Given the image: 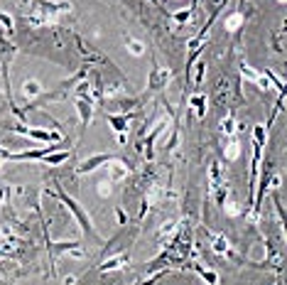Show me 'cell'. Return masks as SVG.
I'll return each instance as SVG.
<instances>
[{
	"mask_svg": "<svg viewBox=\"0 0 287 285\" xmlns=\"http://www.w3.org/2000/svg\"><path fill=\"white\" fill-rule=\"evenodd\" d=\"M128 49H130L133 54H142V42H137V40H128Z\"/></svg>",
	"mask_w": 287,
	"mask_h": 285,
	"instance_id": "cell-16",
	"label": "cell"
},
{
	"mask_svg": "<svg viewBox=\"0 0 287 285\" xmlns=\"http://www.w3.org/2000/svg\"><path fill=\"white\" fill-rule=\"evenodd\" d=\"M110 160H116V155H110V153H103V155H94V157H89V160H83V162H79L76 172H79V175H86V172L96 170L98 165H103V162H110Z\"/></svg>",
	"mask_w": 287,
	"mask_h": 285,
	"instance_id": "cell-3",
	"label": "cell"
},
{
	"mask_svg": "<svg viewBox=\"0 0 287 285\" xmlns=\"http://www.w3.org/2000/svg\"><path fill=\"white\" fill-rule=\"evenodd\" d=\"M110 123V128L116 130L118 135H123V133H128V118L125 116H106Z\"/></svg>",
	"mask_w": 287,
	"mask_h": 285,
	"instance_id": "cell-7",
	"label": "cell"
},
{
	"mask_svg": "<svg viewBox=\"0 0 287 285\" xmlns=\"http://www.w3.org/2000/svg\"><path fill=\"white\" fill-rule=\"evenodd\" d=\"M0 25L8 30V35H10V32H13V17H10V15H5V13H0Z\"/></svg>",
	"mask_w": 287,
	"mask_h": 285,
	"instance_id": "cell-14",
	"label": "cell"
},
{
	"mask_svg": "<svg viewBox=\"0 0 287 285\" xmlns=\"http://www.w3.org/2000/svg\"><path fill=\"white\" fill-rule=\"evenodd\" d=\"M241 22H243V17H241V15H233V17H228V20H226V27H228V30L233 32V30L238 27Z\"/></svg>",
	"mask_w": 287,
	"mask_h": 285,
	"instance_id": "cell-15",
	"label": "cell"
},
{
	"mask_svg": "<svg viewBox=\"0 0 287 285\" xmlns=\"http://www.w3.org/2000/svg\"><path fill=\"white\" fill-rule=\"evenodd\" d=\"M236 128H238V126H236V121H233L231 116H228V118H226V121L221 123V130H223V135H233V133H236Z\"/></svg>",
	"mask_w": 287,
	"mask_h": 285,
	"instance_id": "cell-13",
	"label": "cell"
},
{
	"mask_svg": "<svg viewBox=\"0 0 287 285\" xmlns=\"http://www.w3.org/2000/svg\"><path fill=\"white\" fill-rule=\"evenodd\" d=\"M189 108L196 118H204V113H206V96L204 94H194L189 99Z\"/></svg>",
	"mask_w": 287,
	"mask_h": 285,
	"instance_id": "cell-5",
	"label": "cell"
},
{
	"mask_svg": "<svg viewBox=\"0 0 287 285\" xmlns=\"http://www.w3.org/2000/svg\"><path fill=\"white\" fill-rule=\"evenodd\" d=\"M69 157V150H56V153H49V155L44 157V162L47 165H59V162H64Z\"/></svg>",
	"mask_w": 287,
	"mask_h": 285,
	"instance_id": "cell-10",
	"label": "cell"
},
{
	"mask_svg": "<svg viewBox=\"0 0 287 285\" xmlns=\"http://www.w3.org/2000/svg\"><path fill=\"white\" fill-rule=\"evenodd\" d=\"M172 17H175V22H177V25H187V22H189V17H191V8L177 10V13L172 15Z\"/></svg>",
	"mask_w": 287,
	"mask_h": 285,
	"instance_id": "cell-12",
	"label": "cell"
},
{
	"mask_svg": "<svg viewBox=\"0 0 287 285\" xmlns=\"http://www.w3.org/2000/svg\"><path fill=\"white\" fill-rule=\"evenodd\" d=\"M238 153H241V148H238V145H236V142H233L231 148H228V150H226V155H228V157H236V155H238Z\"/></svg>",
	"mask_w": 287,
	"mask_h": 285,
	"instance_id": "cell-18",
	"label": "cell"
},
{
	"mask_svg": "<svg viewBox=\"0 0 287 285\" xmlns=\"http://www.w3.org/2000/svg\"><path fill=\"white\" fill-rule=\"evenodd\" d=\"M22 91H25V96H30V99H35L37 94H42V84H40V81H35V79H30V81H25V86H22Z\"/></svg>",
	"mask_w": 287,
	"mask_h": 285,
	"instance_id": "cell-9",
	"label": "cell"
},
{
	"mask_svg": "<svg viewBox=\"0 0 287 285\" xmlns=\"http://www.w3.org/2000/svg\"><path fill=\"white\" fill-rule=\"evenodd\" d=\"M17 133H22V135H27L32 140H44V142H56L62 140V135L56 133V130H42V128H25V126H15Z\"/></svg>",
	"mask_w": 287,
	"mask_h": 285,
	"instance_id": "cell-2",
	"label": "cell"
},
{
	"mask_svg": "<svg viewBox=\"0 0 287 285\" xmlns=\"http://www.w3.org/2000/svg\"><path fill=\"white\" fill-rule=\"evenodd\" d=\"M59 200H62V202H64V204L69 207V209H71V214L76 216V221L81 224L83 231H86V234H89L91 239H98V234H96L94 226H91V219H89V214H86V212L81 209V207H79V202H76V200H71V197H69L67 192H62V189H59Z\"/></svg>",
	"mask_w": 287,
	"mask_h": 285,
	"instance_id": "cell-1",
	"label": "cell"
},
{
	"mask_svg": "<svg viewBox=\"0 0 287 285\" xmlns=\"http://www.w3.org/2000/svg\"><path fill=\"white\" fill-rule=\"evenodd\" d=\"M74 283H76V278H74V275H69L67 280H64V285H74Z\"/></svg>",
	"mask_w": 287,
	"mask_h": 285,
	"instance_id": "cell-19",
	"label": "cell"
},
{
	"mask_svg": "<svg viewBox=\"0 0 287 285\" xmlns=\"http://www.w3.org/2000/svg\"><path fill=\"white\" fill-rule=\"evenodd\" d=\"M169 69H164V67H155L152 69V74H150V86L152 89H162L167 81H169Z\"/></svg>",
	"mask_w": 287,
	"mask_h": 285,
	"instance_id": "cell-4",
	"label": "cell"
},
{
	"mask_svg": "<svg viewBox=\"0 0 287 285\" xmlns=\"http://www.w3.org/2000/svg\"><path fill=\"white\" fill-rule=\"evenodd\" d=\"M202 79H204V64L199 62V69H196V74H194V81H196V84H202Z\"/></svg>",
	"mask_w": 287,
	"mask_h": 285,
	"instance_id": "cell-17",
	"label": "cell"
},
{
	"mask_svg": "<svg viewBox=\"0 0 287 285\" xmlns=\"http://www.w3.org/2000/svg\"><path fill=\"white\" fill-rule=\"evenodd\" d=\"M211 248H214L219 256L233 258V253L228 251V241H226V236H221V234H214V236H211Z\"/></svg>",
	"mask_w": 287,
	"mask_h": 285,
	"instance_id": "cell-6",
	"label": "cell"
},
{
	"mask_svg": "<svg viewBox=\"0 0 287 285\" xmlns=\"http://www.w3.org/2000/svg\"><path fill=\"white\" fill-rule=\"evenodd\" d=\"M194 268H196V273H199V275H204V280L209 285H216V283H219V275H216L214 271H206L204 266H194Z\"/></svg>",
	"mask_w": 287,
	"mask_h": 285,
	"instance_id": "cell-11",
	"label": "cell"
},
{
	"mask_svg": "<svg viewBox=\"0 0 287 285\" xmlns=\"http://www.w3.org/2000/svg\"><path fill=\"white\" fill-rule=\"evenodd\" d=\"M125 261H128V256H113L110 261H106V263H101L98 266V271H103V273H108V271H116V268H121Z\"/></svg>",
	"mask_w": 287,
	"mask_h": 285,
	"instance_id": "cell-8",
	"label": "cell"
}]
</instances>
